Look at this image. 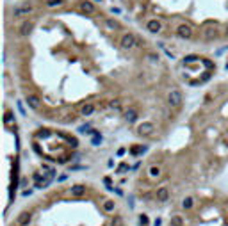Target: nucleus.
Segmentation results:
<instances>
[{
    "label": "nucleus",
    "mask_w": 228,
    "mask_h": 226,
    "mask_svg": "<svg viewBox=\"0 0 228 226\" xmlns=\"http://www.w3.org/2000/svg\"><path fill=\"white\" fill-rule=\"evenodd\" d=\"M141 30L180 41H228V0H112Z\"/></svg>",
    "instance_id": "f257e3e1"
},
{
    "label": "nucleus",
    "mask_w": 228,
    "mask_h": 226,
    "mask_svg": "<svg viewBox=\"0 0 228 226\" xmlns=\"http://www.w3.org/2000/svg\"><path fill=\"white\" fill-rule=\"evenodd\" d=\"M135 132H137V135H141V137H152L153 133H155V125H153L152 121H143V123L137 125Z\"/></svg>",
    "instance_id": "f03ea898"
},
{
    "label": "nucleus",
    "mask_w": 228,
    "mask_h": 226,
    "mask_svg": "<svg viewBox=\"0 0 228 226\" xmlns=\"http://www.w3.org/2000/svg\"><path fill=\"white\" fill-rule=\"evenodd\" d=\"M30 221H32V214H30V212H21L18 215V219H16V223H18L20 226H29Z\"/></svg>",
    "instance_id": "7ed1b4c3"
},
{
    "label": "nucleus",
    "mask_w": 228,
    "mask_h": 226,
    "mask_svg": "<svg viewBox=\"0 0 228 226\" xmlns=\"http://www.w3.org/2000/svg\"><path fill=\"white\" fill-rule=\"evenodd\" d=\"M155 196H157V201L164 203V201H168V198H169V190H168V187H159Z\"/></svg>",
    "instance_id": "20e7f679"
},
{
    "label": "nucleus",
    "mask_w": 228,
    "mask_h": 226,
    "mask_svg": "<svg viewBox=\"0 0 228 226\" xmlns=\"http://www.w3.org/2000/svg\"><path fill=\"white\" fill-rule=\"evenodd\" d=\"M70 194L75 196V198H80V196L86 194V187L84 185H73V187L70 189Z\"/></svg>",
    "instance_id": "39448f33"
},
{
    "label": "nucleus",
    "mask_w": 228,
    "mask_h": 226,
    "mask_svg": "<svg viewBox=\"0 0 228 226\" xmlns=\"http://www.w3.org/2000/svg\"><path fill=\"white\" fill-rule=\"evenodd\" d=\"M192 205H194V199H192V198H185V199H184V201H182V207L185 208V210H189V208H192Z\"/></svg>",
    "instance_id": "423d86ee"
},
{
    "label": "nucleus",
    "mask_w": 228,
    "mask_h": 226,
    "mask_svg": "<svg viewBox=\"0 0 228 226\" xmlns=\"http://www.w3.org/2000/svg\"><path fill=\"white\" fill-rule=\"evenodd\" d=\"M148 174H150L152 178H159V176H160V169H159L157 166H152L150 171H148Z\"/></svg>",
    "instance_id": "0eeeda50"
},
{
    "label": "nucleus",
    "mask_w": 228,
    "mask_h": 226,
    "mask_svg": "<svg viewBox=\"0 0 228 226\" xmlns=\"http://www.w3.org/2000/svg\"><path fill=\"white\" fill-rule=\"evenodd\" d=\"M171 226H184V221L180 215H173L171 217Z\"/></svg>",
    "instance_id": "6e6552de"
},
{
    "label": "nucleus",
    "mask_w": 228,
    "mask_h": 226,
    "mask_svg": "<svg viewBox=\"0 0 228 226\" xmlns=\"http://www.w3.org/2000/svg\"><path fill=\"white\" fill-rule=\"evenodd\" d=\"M114 207H116V205H114V201H111V199H107V201L103 203V208H105V212H112Z\"/></svg>",
    "instance_id": "1a4fd4ad"
},
{
    "label": "nucleus",
    "mask_w": 228,
    "mask_h": 226,
    "mask_svg": "<svg viewBox=\"0 0 228 226\" xmlns=\"http://www.w3.org/2000/svg\"><path fill=\"white\" fill-rule=\"evenodd\" d=\"M139 224L148 226V215H146V214H141V215H139Z\"/></svg>",
    "instance_id": "9d476101"
},
{
    "label": "nucleus",
    "mask_w": 228,
    "mask_h": 226,
    "mask_svg": "<svg viewBox=\"0 0 228 226\" xmlns=\"http://www.w3.org/2000/svg\"><path fill=\"white\" fill-rule=\"evenodd\" d=\"M13 119H14V118H13V112H5V116H4V123H5V125H9Z\"/></svg>",
    "instance_id": "9b49d317"
},
{
    "label": "nucleus",
    "mask_w": 228,
    "mask_h": 226,
    "mask_svg": "<svg viewBox=\"0 0 228 226\" xmlns=\"http://www.w3.org/2000/svg\"><path fill=\"white\" fill-rule=\"evenodd\" d=\"M91 143H93L95 146H98V144L102 143V133H96L95 137H93V141H91Z\"/></svg>",
    "instance_id": "f8f14e48"
},
{
    "label": "nucleus",
    "mask_w": 228,
    "mask_h": 226,
    "mask_svg": "<svg viewBox=\"0 0 228 226\" xmlns=\"http://www.w3.org/2000/svg\"><path fill=\"white\" fill-rule=\"evenodd\" d=\"M121 224H123L121 217H114V219H112V226H121Z\"/></svg>",
    "instance_id": "ddd939ff"
},
{
    "label": "nucleus",
    "mask_w": 228,
    "mask_h": 226,
    "mask_svg": "<svg viewBox=\"0 0 228 226\" xmlns=\"http://www.w3.org/2000/svg\"><path fill=\"white\" fill-rule=\"evenodd\" d=\"M127 169H128V166H127V164H121V166L118 168V173H123V171H127Z\"/></svg>",
    "instance_id": "4468645a"
},
{
    "label": "nucleus",
    "mask_w": 228,
    "mask_h": 226,
    "mask_svg": "<svg viewBox=\"0 0 228 226\" xmlns=\"http://www.w3.org/2000/svg\"><path fill=\"white\" fill-rule=\"evenodd\" d=\"M27 185V178H21V182H20V187H25Z\"/></svg>",
    "instance_id": "2eb2a0df"
},
{
    "label": "nucleus",
    "mask_w": 228,
    "mask_h": 226,
    "mask_svg": "<svg viewBox=\"0 0 228 226\" xmlns=\"http://www.w3.org/2000/svg\"><path fill=\"white\" fill-rule=\"evenodd\" d=\"M121 155H125V148H119L118 150V157H121Z\"/></svg>",
    "instance_id": "dca6fc26"
},
{
    "label": "nucleus",
    "mask_w": 228,
    "mask_h": 226,
    "mask_svg": "<svg viewBox=\"0 0 228 226\" xmlns=\"http://www.w3.org/2000/svg\"><path fill=\"white\" fill-rule=\"evenodd\" d=\"M162 224V219H155V223H153V226H160Z\"/></svg>",
    "instance_id": "f3484780"
},
{
    "label": "nucleus",
    "mask_w": 228,
    "mask_h": 226,
    "mask_svg": "<svg viewBox=\"0 0 228 226\" xmlns=\"http://www.w3.org/2000/svg\"><path fill=\"white\" fill-rule=\"evenodd\" d=\"M75 169H86V168H84V166H73V168H71V171H75Z\"/></svg>",
    "instance_id": "a211bd4d"
}]
</instances>
